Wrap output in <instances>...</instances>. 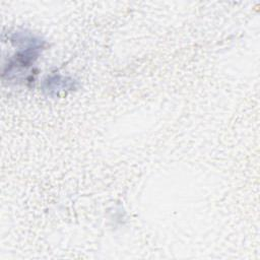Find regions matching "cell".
Wrapping results in <instances>:
<instances>
[{
    "instance_id": "cell-1",
    "label": "cell",
    "mask_w": 260,
    "mask_h": 260,
    "mask_svg": "<svg viewBox=\"0 0 260 260\" xmlns=\"http://www.w3.org/2000/svg\"><path fill=\"white\" fill-rule=\"evenodd\" d=\"M10 42L19 47L18 52L8 61L3 70V78L18 80L22 73L38 59L44 48V41L27 31H15L10 36Z\"/></svg>"
},
{
    "instance_id": "cell-2",
    "label": "cell",
    "mask_w": 260,
    "mask_h": 260,
    "mask_svg": "<svg viewBox=\"0 0 260 260\" xmlns=\"http://www.w3.org/2000/svg\"><path fill=\"white\" fill-rule=\"evenodd\" d=\"M75 87H76V82L74 79L67 76L60 75V74L48 76L44 80V84H43V90L50 95L58 94L61 91L72 90Z\"/></svg>"
}]
</instances>
